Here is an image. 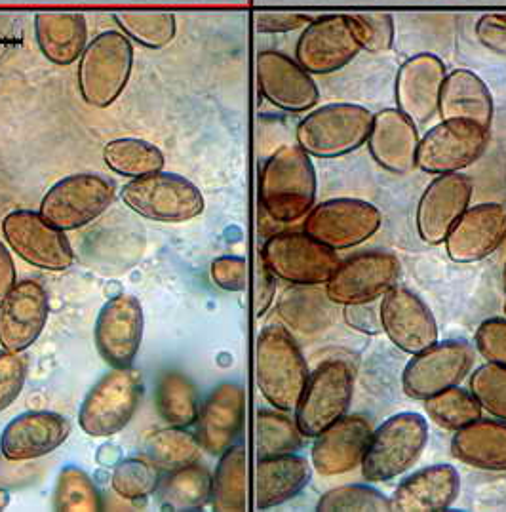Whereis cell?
Segmentation results:
<instances>
[{
    "mask_svg": "<svg viewBox=\"0 0 506 512\" xmlns=\"http://www.w3.org/2000/svg\"><path fill=\"white\" fill-rule=\"evenodd\" d=\"M40 52L54 65H71L80 60L88 46V27L82 14L42 12L35 18Z\"/></svg>",
    "mask_w": 506,
    "mask_h": 512,
    "instance_id": "31",
    "label": "cell"
},
{
    "mask_svg": "<svg viewBox=\"0 0 506 512\" xmlns=\"http://www.w3.org/2000/svg\"><path fill=\"white\" fill-rule=\"evenodd\" d=\"M381 212L366 200L331 198L307 214L303 231L331 250H349L381 227Z\"/></svg>",
    "mask_w": 506,
    "mask_h": 512,
    "instance_id": "11",
    "label": "cell"
},
{
    "mask_svg": "<svg viewBox=\"0 0 506 512\" xmlns=\"http://www.w3.org/2000/svg\"><path fill=\"white\" fill-rule=\"evenodd\" d=\"M303 434L297 423L282 410H261L255 415V453L257 457H271L295 453L303 446Z\"/></svg>",
    "mask_w": 506,
    "mask_h": 512,
    "instance_id": "39",
    "label": "cell"
},
{
    "mask_svg": "<svg viewBox=\"0 0 506 512\" xmlns=\"http://www.w3.org/2000/svg\"><path fill=\"white\" fill-rule=\"evenodd\" d=\"M347 14L312 20L297 42V61L311 75H328L343 69L360 52Z\"/></svg>",
    "mask_w": 506,
    "mask_h": 512,
    "instance_id": "18",
    "label": "cell"
},
{
    "mask_svg": "<svg viewBox=\"0 0 506 512\" xmlns=\"http://www.w3.org/2000/svg\"><path fill=\"white\" fill-rule=\"evenodd\" d=\"M506 238V208L487 202L467 208L446 238L449 259L461 265L476 263L501 248Z\"/></svg>",
    "mask_w": 506,
    "mask_h": 512,
    "instance_id": "20",
    "label": "cell"
},
{
    "mask_svg": "<svg viewBox=\"0 0 506 512\" xmlns=\"http://www.w3.org/2000/svg\"><path fill=\"white\" fill-rule=\"evenodd\" d=\"M311 21V16H307V14L263 12V14H257L255 27L259 33H290L297 29H305Z\"/></svg>",
    "mask_w": 506,
    "mask_h": 512,
    "instance_id": "51",
    "label": "cell"
},
{
    "mask_svg": "<svg viewBox=\"0 0 506 512\" xmlns=\"http://www.w3.org/2000/svg\"><path fill=\"white\" fill-rule=\"evenodd\" d=\"M373 115L362 105L333 103L312 111L297 126V145L316 158L345 157L370 138Z\"/></svg>",
    "mask_w": 506,
    "mask_h": 512,
    "instance_id": "5",
    "label": "cell"
},
{
    "mask_svg": "<svg viewBox=\"0 0 506 512\" xmlns=\"http://www.w3.org/2000/svg\"><path fill=\"white\" fill-rule=\"evenodd\" d=\"M143 307L136 296L111 297L99 311L94 339L98 353L111 368L134 364L143 339Z\"/></svg>",
    "mask_w": 506,
    "mask_h": 512,
    "instance_id": "16",
    "label": "cell"
},
{
    "mask_svg": "<svg viewBox=\"0 0 506 512\" xmlns=\"http://www.w3.org/2000/svg\"><path fill=\"white\" fill-rule=\"evenodd\" d=\"M160 480V469L149 457H128L115 467L111 488L120 499L137 503L151 497L158 490Z\"/></svg>",
    "mask_w": 506,
    "mask_h": 512,
    "instance_id": "43",
    "label": "cell"
},
{
    "mask_svg": "<svg viewBox=\"0 0 506 512\" xmlns=\"http://www.w3.org/2000/svg\"><path fill=\"white\" fill-rule=\"evenodd\" d=\"M489 130L470 120H444L419 139L417 168L427 174H455L484 155Z\"/></svg>",
    "mask_w": 506,
    "mask_h": 512,
    "instance_id": "12",
    "label": "cell"
},
{
    "mask_svg": "<svg viewBox=\"0 0 506 512\" xmlns=\"http://www.w3.org/2000/svg\"><path fill=\"white\" fill-rule=\"evenodd\" d=\"M257 82L265 99L282 111H309L320 98L311 73L299 61L273 50L257 56Z\"/></svg>",
    "mask_w": 506,
    "mask_h": 512,
    "instance_id": "22",
    "label": "cell"
},
{
    "mask_svg": "<svg viewBox=\"0 0 506 512\" xmlns=\"http://www.w3.org/2000/svg\"><path fill=\"white\" fill-rule=\"evenodd\" d=\"M27 381V364L21 353L0 351V412L10 408Z\"/></svg>",
    "mask_w": 506,
    "mask_h": 512,
    "instance_id": "47",
    "label": "cell"
},
{
    "mask_svg": "<svg viewBox=\"0 0 506 512\" xmlns=\"http://www.w3.org/2000/svg\"><path fill=\"white\" fill-rule=\"evenodd\" d=\"M276 296V276L265 265L263 259H259L257 265V280H255V316H263L269 307L273 305Z\"/></svg>",
    "mask_w": 506,
    "mask_h": 512,
    "instance_id": "52",
    "label": "cell"
},
{
    "mask_svg": "<svg viewBox=\"0 0 506 512\" xmlns=\"http://www.w3.org/2000/svg\"><path fill=\"white\" fill-rule=\"evenodd\" d=\"M156 410L170 427H193L200 414L195 383L181 372H166L156 383Z\"/></svg>",
    "mask_w": 506,
    "mask_h": 512,
    "instance_id": "35",
    "label": "cell"
},
{
    "mask_svg": "<svg viewBox=\"0 0 506 512\" xmlns=\"http://www.w3.org/2000/svg\"><path fill=\"white\" fill-rule=\"evenodd\" d=\"M48 294L35 280L16 282L0 301V345L6 351H27L46 328Z\"/></svg>",
    "mask_w": 506,
    "mask_h": 512,
    "instance_id": "19",
    "label": "cell"
},
{
    "mask_svg": "<svg viewBox=\"0 0 506 512\" xmlns=\"http://www.w3.org/2000/svg\"><path fill=\"white\" fill-rule=\"evenodd\" d=\"M115 21L126 37L147 48H164L176 37V16L156 10L117 12Z\"/></svg>",
    "mask_w": 506,
    "mask_h": 512,
    "instance_id": "40",
    "label": "cell"
},
{
    "mask_svg": "<svg viewBox=\"0 0 506 512\" xmlns=\"http://www.w3.org/2000/svg\"><path fill=\"white\" fill-rule=\"evenodd\" d=\"M212 278L225 292H244L248 284V263L244 257H217L212 263Z\"/></svg>",
    "mask_w": 506,
    "mask_h": 512,
    "instance_id": "49",
    "label": "cell"
},
{
    "mask_svg": "<svg viewBox=\"0 0 506 512\" xmlns=\"http://www.w3.org/2000/svg\"><path fill=\"white\" fill-rule=\"evenodd\" d=\"M429 440V423L423 415H392L371 433L368 450L362 459L364 478L377 484L389 482L419 461Z\"/></svg>",
    "mask_w": 506,
    "mask_h": 512,
    "instance_id": "3",
    "label": "cell"
},
{
    "mask_svg": "<svg viewBox=\"0 0 506 512\" xmlns=\"http://www.w3.org/2000/svg\"><path fill=\"white\" fill-rule=\"evenodd\" d=\"M8 505H10V493L0 488V512L4 511Z\"/></svg>",
    "mask_w": 506,
    "mask_h": 512,
    "instance_id": "54",
    "label": "cell"
},
{
    "mask_svg": "<svg viewBox=\"0 0 506 512\" xmlns=\"http://www.w3.org/2000/svg\"><path fill=\"white\" fill-rule=\"evenodd\" d=\"M105 164L126 178H141L164 170V153L145 139H113L103 149Z\"/></svg>",
    "mask_w": 506,
    "mask_h": 512,
    "instance_id": "37",
    "label": "cell"
},
{
    "mask_svg": "<svg viewBox=\"0 0 506 512\" xmlns=\"http://www.w3.org/2000/svg\"><path fill=\"white\" fill-rule=\"evenodd\" d=\"M16 286V265L10 250L0 242V297Z\"/></svg>",
    "mask_w": 506,
    "mask_h": 512,
    "instance_id": "53",
    "label": "cell"
},
{
    "mask_svg": "<svg viewBox=\"0 0 506 512\" xmlns=\"http://www.w3.org/2000/svg\"><path fill=\"white\" fill-rule=\"evenodd\" d=\"M476 37L487 50L506 56V14H486L476 23Z\"/></svg>",
    "mask_w": 506,
    "mask_h": 512,
    "instance_id": "50",
    "label": "cell"
},
{
    "mask_svg": "<svg viewBox=\"0 0 506 512\" xmlns=\"http://www.w3.org/2000/svg\"><path fill=\"white\" fill-rule=\"evenodd\" d=\"M265 212L280 223L299 221L314 208L316 174L311 157L299 145H284L265 162L259 179Z\"/></svg>",
    "mask_w": 506,
    "mask_h": 512,
    "instance_id": "1",
    "label": "cell"
},
{
    "mask_svg": "<svg viewBox=\"0 0 506 512\" xmlns=\"http://www.w3.org/2000/svg\"><path fill=\"white\" fill-rule=\"evenodd\" d=\"M212 509L244 512L248 509V457L242 444H234L219 455L212 476Z\"/></svg>",
    "mask_w": 506,
    "mask_h": 512,
    "instance_id": "33",
    "label": "cell"
},
{
    "mask_svg": "<svg viewBox=\"0 0 506 512\" xmlns=\"http://www.w3.org/2000/svg\"><path fill=\"white\" fill-rule=\"evenodd\" d=\"M2 235L10 248L33 267L65 271L75 263V254L65 231L48 223L40 212H10L2 219Z\"/></svg>",
    "mask_w": 506,
    "mask_h": 512,
    "instance_id": "14",
    "label": "cell"
},
{
    "mask_svg": "<svg viewBox=\"0 0 506 512\" xmlns=\"http://www.w3.org/2000/svg\"><path fill=\"white\" fill-rule=\"evenodd\" d=\"M446 77V67L440 58L432 54L409 58L396 77L398 111L415 124L429 122L438 111Z\"/></svg>",
    "mask_w": 506,
    "mask_h": 512,
    "instance_id": "26",
    "label": "cell"
},
{
    "mask_svg": "<svg viewBox=\"0 0 506 512\" xmlns=\"http://www.w3.org/2000/svg\"><path fill=\"white\" fill-rule=\"evenodd\" d=\"M134 67V48L120 31H107L92 40L80 56L78 88L84 101L105 109L124 92Z\"/></svg>",
    "mask_w": 506,
    "mask_h": 512,
    "instance_id": "4",
    "label": "cell"
},
{
    "mask_svg": "<svg viewBox=\"0 0 506 512\" xmlns=\"http://www.w3.org/2000/svg\"><path fill=\"white\" fill-rule=\"evenodd\" d=\"M474 364V351L465 341L434 343L409 360L402 387L413 400H427L434 394L457 387Z\"/></svg>",
    "mask_w": 506,
    "mask_h": 512,
    "instance_id": "15",
    "label": "cell"
},
{
    "mask_svg": "<svg viewBox=\"0 0 506 512\" xmlns=\"http://www.w3.org/2000/svg\"><path fill=\"white\" fill-rule=\"evenodd\" d=\"M120 198L139 216L160 223H183L204 212V197L195 183L164 170L132 179Z\"/></svg>",
    "mask_w": 506,
    "mask_h": 512,
    "instance_id": "7",
    "label": "cell"
},
{
    "mask_svg": "<svg viewBox=\"0 0 506 512\" xmlns=\"http://www.w3.org/2000/svg\"><path fill=\"white\" fill-rule=\"evenodd\" d=\"M371 433V423L364 415H343L328 429L314 436L312 467L322 476L351 473L362 465Z\"/></svg>",
    "mask_w": 506,
    "mask_h": 512,
    "instance_id": "24",
    "label": "cell"
},
{
    "mask_svg": "<svg viewBox=\"0 0 506 512\" xmlns=\"http://www.w3.org/2000/svg\"><path fill=\"white\" fill-rule=\"evenodd\" d=\"M309 377L305 356L290 332L267 326L255 345V379L265 400L276 410L295 412Z\"/></svg>",
    "mask_w": 506,
    "mask_h": 512,
    "instance_id": "2",
    "label": "cell"
},
{
    "mask_svg": "<svg viewBox=\"0 0 506 512\" xmlns=\"http://www.w3.org/2000/svg\"><path fill=\"white\" fill-rule=\"evenodd\" d=\"M505 315H506V299H505Z\"/></svg>",
    "mask_w": 506,
    "mask_h": 512,
    "instance_id": "56",
    "label": "cell"
},
{
    "mask_svg": "<svg viewBox=\"0 0 506 512\" xmlns=\"http://www.w3.org/2000/svg\"><path fill=\"white\" fill-rule=\"evenodd\" d=\"M156 492L164 511H200L212 501V474L196 461L168 473Z\"/></svg>",
    "mask_w": 506,
    "mask_h": 512,
    "instance_id": "34",
    "label": "cell"
},
{
    "mask_svg": "<svg viewBox=\"0 0 506 512\" xmlns=\"http://www.w3.org/2000/svg\"><path fill=\"white\" fill-rule=\"evenodd\" d=\"M470 393L476 396L482 410L506 421V368L487 362L470 377Z\"/></svg>",
    "mask_w": 506,
    "mask_h": 512,
    "instance_id": "45",
    "label": "cell"
},
{
    "mask_svg": "<svg viewBox=\"0 0 506 512\" xmlns=\"http://www.w3.org/2000/svg\"><path fill=\"white\" fill-rule=\"evenodd\" d=\"M200 448L195 434L183 427H166L147 438V457L166 473L196 463Z\"/></svg>",
    "mask_w": 506,
    "mask_h": 512,
    "instance_id": "38",
    "label": "cell"
},
{
    "mask_svg": "<svg viewBox=\"0 0 506 512\" xmlns=\"http://www.w3.org/2000/svg\"><path fill=\"white\" fill-rule=\"evenodd\" d=\"M352 33L362 50L383 52L389 50L394 39V23L385 12H358L347 14Z\"/></svg>",
    "mask_w": 506,
    "mask_h": 512,
    "instance_id": "46",
    "label": "cell"
},
{
    "mask_svg": "<svg viewBox=\"0 0 506 512\" xmlns=\"http://www.w3.org/2000/svg\"><path fill=\"white\" fill-rule=\"evenodd\" d=\"M318 512H387L390 511V499L385 493L362 486H339L324 493L316 505Z\"/></svg>",
    "mask_w": 506,
    "mask_h": 512,
    "instance_id": "44",
    "label": "cell"
},
{
    "mask_svg": "<svg viewBox=\"0 0 506 512\" xmlns=\"http://www.w3.org/2000/svg\"><path fill=\"white\" fill-rule=\"evenodd\" d=\"M476 347L487 362L506 368V318H487L476 332Z\"/></svg>",
    "mask_w": 506,
    "mask_h": 512,
    "instance_id": "48",
    "label": "cell"
},
{
    "mask_svg": "<svg viewBox=\"0 0 506 512\" xmlns=\"http://www.w3.org/2000/svg\"><path fill=\"white\" fill-rule=\"evenodd\" d=\"M455 459L484 471H506V421L478 419L455 431L451 440Z\"/></svg>",
    "mask_w": 506,
    "mask_h": 512,
    "instance_id": "32",
    "label": "cell"
},
{
    "mask_svg": "<svg viewBox=\"0 0 506 512\" xmlns=\"http://www.w3.org/2000/svg\"><path fill=\"white\" fill-rule=\"evenodd\" d=\"M354 374L341 360L320 364L312 372L301 400L295 408V423L305 438H314L328 429L351 408Z\"/></svg>",
    "mask_w": 506,
    "mask_h": 512,
    "instance_id": "8",
    "label": "cell"
},
{
    "mask_svg": "<svg viewBox=\"0 0 506 512\" xmlns=\"http://www.w3.org/2000/svg\"><path fill=\"white\" fill-rule=\"evenodd\" d=\"M330 299L314 286H297L280 299L278 315L301 334H312L330 322Z\"/></svg>",
    "mask_w": 506,
    "mask_h": 512,
    "instance_id": "36",
    "label": "cell"
},
{
    "mask_svg": "<svg viewBox=\"0 0 506 512\" xmlns=\"http://www.w3.org/2000/svg\"><path fill=\"white\" fill-rule=\"evenodd\" d=\"M117 197L115 185L98 174L59 179L40 202V216L61 231H77L98 219Z\"/></svg>",
    "mask_w": 506,
    "mask_h": 512,
    "instance_id": "9",
    "label": "cell"
},
{
    "mask_svg": "<svg viewBox=\"0 0 506 512\" xmlns=\"http://www.w3.org/2000/svg\"><path fill=\"white\" fill-rule=\"evenodd\" d=\"M438 111L442 120H470L489 130L493 120V98L476 73L457 69L446 77Z\"/></svg>",
    "mask_w": 506,
    "mask_h": 512,
    "instance_id": "30",
    "label": "cell"
},
{
    "mask_svg": "<svg viewBox=\"0 0 506 512\" xmlns=\"http://www.w3.org/2000/svg\"><path fill=\"white\" fill-rule=\"evenodd\" d=\"M379 322L390 341L408 355H417L438 343L434 315L408 288L394 286L383 296Z\"/></svg>",
    "mask_w": 506,
    "mask_h": 512,
    "instance_id": "17",
    "label": "cell"
},
{
    "mask_svg": "<svg viewBox=\"0 0 506 512\" xmlns=\"http://www.w3.org/2000/svg\"><path fill=\"white\" fill-rule=\"evenodd\" d=\"M246 417V393L238 383L225 381L217 385L196 419L198 433L196 438L200 446L219 457L234 446L238 434L244 427Z\"/></svg>",
    "mask_w": 506,
    "mask_h": 512,
    "instance_id": "25",
    "label": "cell"
},
{
    "mask_svg": "<svg viewBox=\"0 0 506 512\" xmlns=\"http://www.w3.org/2000/svg\"><path fill=\"white\" fill-rule=\"evenodd\" d=\"M143 394V381L136 368H113L86 394L78 427L94 438H107L128 427Z\"/></svg>",
    "mask_w": 506,
    "mask_h": 512,
    "instance_id": "6",
    "label": "cell"
},
{
    "mask_svg": "<svg viewBox=\"0 0 506 512\" xmlns=\"http://www.w3.org/2000/svg\"><path fill=\"white\" fill-rule=\"evenodd\" d=\"M261 259L278 280L293 286L326 284L341 263L337 252L303 233H280L263 246Z\"/></svg>",
    "mask_w": 506,
    "mask_h": 512,
    "instance_id": "10",
    "label": "cell"
},
{
    "mask_svg": "<svg viewBox=\"0 0 506 512\" xmlns=\"http://www.w3.org/2000/svg\"><path fill=\"white\" fill-rule=\"evenodd\" d=\"M54 509L59 512L103 511V499L90 474L77 465H65L58 476Z\"/></svg>",
    "mask_w": 506,
    "mask_h": 512,
    "instance_id": "42",
    "label": "cell"
},
{
    "mask_svg": "<svg viewBox=\"0 0 506 512\" xmlns=\"http://www.w3.org/2000/svg\"><path fill=\"white\" fill-rule=\"evenodd\" d=\"M423 402L430 419L448 431H459L467 427L470 423L478 421L484 412L476 396L461 387H451Z\"/></svg>",
    "mask_w": 506,
    "mask_h": 512,
    "instance_id": "41",
    "label": "cell"
},
{
    "mask_svg": "<svg viewBox=\"0 0 506 512\" xmlns=\"http://www.w3.org/2000/svg\"><path fill=\"white\" fill-rule=\"evenodd\" d=\"M368 147L381 168L392 174H408L417 166L419 134L415 122L398 109L373 115Z\"/></svg>",
    "mask_w": 506,
    "mask_h": 512,
    "instance_id": "27",
    "label": "cell"
},
{
    "mask_svg": "<svg viewBox=\"0 0 506 512\" xmlns=\"http://www.w3.org/2000/svg\"><path fill=\"white\" fill-rule=\"evenodd\" d=\"M461 488L451 465H432L406 478L390 497L392 512H444L455 503Z\"/></svg>",
    "mask_w": 506,
    "mask_h": 512,
    "instance_id": "28",
    "label": "cell"
},
{
    "mask_svg": "<svg viewBox=\"0 0 506 512\" xmlns=\"http://www.w3.org/2000/svg\"><path fill=\"white\" fill-rule=\"evenodd\" d=\"M311 482V467L305 457L282 453L261 457L255 465L253 501L257 511H269L288 503Z\"/></svg>",
    "mask_w": 506,
    "mask_h": 512,
    "instance_id": "29",
    "label": "cell"
},
{
    "mask_svg": "<svg viewBox=\"0 0 506 512\" xmlns=\"http://www.w3.org/2000/svg\"><path fill=\"white\" fill-rule=\"evenodd\" d=\"M71 423L56 412H25L14 417L0 434V453L12 463L33 461L56 452L69 438Z\"/></svg>",
    "mask_w": 506,
    "mask_h": 512,
    "instance_id": "23",
    "label": "cell"
},
{
    "mask_svg": "<svg viewBox=\"0 0 506 512\" xmlns=\"http://www.w3.org/2000/svg\"><path fill=\"white\" fill-rule=\"evenodd\" d=\"M400 263L387 252H366L339 263L326 282V296L343 307L368 305L398 282Z\"/></svg>",
    "mask_w": 506,
    "mask_h": 512,
    "instance_id": "13",
    "label": "cell"
},
{
    "mask_svg": "<svg viewBox=\"0 0 506 512\" xmlns=\"http://www.w3.org/2000/svg\"><path fill=\"white\" fill-rule=\"evenodd\" d=\"M472 197V183L455 172L434 179L423 193L415 214L421 240L429 246L444 244L451 227L465 214Z\"/></svg>",
    "mask_w": 506,
    "mask_h": 512,
    "instance_id": "21",
    "label": "cell"
},
{
    "mask_svg": "<svg viewBox=\"0 0 506 512\" xmlns=\"http://www.w3.org/2000/svg\"><path fill=\"white\" fill-rule=\"evenodd\" d=\"M503 284H505V290H506V265H505V273H503Z\"/></svg>",
    "mask_w": 506,
    "mask_h": 512,
    "instance_id": "55",
    "label": "cell"
}]
</instances>
